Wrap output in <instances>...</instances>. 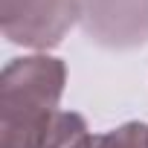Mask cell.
Masks as SVG:
<instances>
[{
    "label": "cell",
    "instance_id": "2",
    "mask_svg": "<svg viewBox=\"0 0 148 148\" xmlns=\"http://www.w3.org/2000/svg\"><path fill=\"white\" fill-rule=\"evenodd\" d=\"M82 15V0H0L3 38L29 49L58 47Z\"/></svg>",
    "mask_w": 148,
    "mask_h": 148
},
{
    "label": "cell",
    "instance_id": "5",
    "mask_svg": "<svg viewBox=\"0 0 148 148\" xmlns=\"http://www.w3.org/2000/svg\"><path fill=\"white\" fill-rule=\"evenodd\" d=\"M87 148H148V125L145 122H125L113 131L93 134Z\"/></svg>",
    "mask_w": 148,
    "mask_h": 148
},
{
    "label": "cell",
    "instance_id": "3",
    "mask_svg": "<svg viewBox=\"0 0 148 148\" xmlns=\"http://www.w3.org/2000/svg\"><path fill=\"white\" fill-rule=\"evenodd\" d=\"M84 29L108 47H134L148 41V0H82Z\"/></svg>",
    "mask_w": 148,
    "mask_h": 148
},
{
    "label": "cell",
    "instance_id": "1",
    "mask_svg": "<svg viewBox=\"0 0 148 148\" xmlns=\"http://www.w3.org/2000/svg\"><path fill=\"white\" fill-rule=\"evenodd\" d=\"M64 84L61 58H12L0 73V148H32L61 113Z\"/></svg>",
    "mask_w": 148,
    "mask_h": 148
},
{
    "label": "cell",
    "instance_id": "4",
    "mask_svg": "<svg viewBox=\"0 0 148 148\" xmlns=\"http://www.w3.org/2000/svg\"><path fill=\"white\" fill-rule=\"evenodd\" d=\"M90 131L82 113L76 110H61L49 131L32 145V148H87L90 145Z\"/></svg>",
    "mask_w": 148,
    "mask_h": 148
}]
</instances>
